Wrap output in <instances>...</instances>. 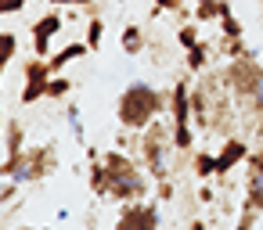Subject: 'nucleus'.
<instances>
[{"mask_svg": "<svg viewBox=\"0 0 263 230\" xmlns=\"http://www.w3.org/2000/svg\"><path fill=\"white\" fill-rule=\"evenodd\" d=\"M162 112H170V94L155 90L152 83L144 79H134L123 94H119V104H116V119L123 130H148L155 119H162Z\"/></svg>", "mask_w": 263, "mask_h": 230, "instance_id": "obj_1", "label": "nucleus"}, {"mask_svg": "<svg viewBox=\"0 0 263 230\" xmlns=\"http://www.w3.org/2000/svg\"><path fill=\"white\" fill-rule=\"evenodd\" d=\"M105 169H108V198L112 201H144L152 191V173L144 169V162H134L126 151L112 148L101 155Z\"/></svg>", "mask_w": 263, "mask_h": 230, "instance_id": "obj_2", "label": "nucleus"}, {"mask_svg": "<svg viewBox=\"0 0 263 230\" xmlns=\"http://www.w3.org/2000/svg\"><path fill=\"white\" fill-rule=\"evenodd\" d=\"M54 165H58L54 144H44V148H33V151H26L11 162H0V176H11L18 183H33V180H44Z\"/></svg>", "mask_w": 263, "mask_h": 230, "instance_id": "obj_3", "label": "nucleus"}, {"mask_svg": "<svg viewBox=\"0 0 263 230\" xmlns=\"http://www.w3.org/2000/svg\"><path fill=\"white\" fill-rule=\"evenodd\" d=\"M159 219L155 201H126L116 216V230H159Z\"/></svg>", "mask_w": 263, "mask_h": 230, "instance_id": "obj_4", "label": "nucleus"}, {"mask_svg": "<svg viewBox=\"0 0 263 230\" xmlns=\"http://www.w3.org/2000/svg\"><path fill=\"white\" fill-rule=\"evenodd\" d=\"M62 29H65V22H62L58 11H47L44 18H36L33 22V54L36 58H51V44H54V36Z\"/></svg>", "mask_w": 263, "mask_h": 230, "instance_id": "obj_5", "label": "nucleus"}, {"mask_svg": "<svg viewBox=\"0 0 263 230\" xmlns=\"http://www.w3.org/2000/svg\"><path fill=\"white\" fill-rule=\"evenodd\" d=\"M170 122H173V126H187V122H195L191 83H187V79H180V83L170 90Z\"/></svg>", "mask_w": 263, "mask_h": 230, "instance_id": "obj_6", "label": "nucleus"}, {"mask_svg": "<svg viewBox=\"0 0 263 230\" xmlns=\"http://www.w3.org/2000/svg\"><path fill=\"white\" fill-rule=\"evenodd\" d=\"M249 155H252V151H249V144H245L241 137H227V140L216 148V173L227 176V173H231L238 162H245Z\"/></svg>", "mask_w": 263, "mask_h": 230, "instance_id": "obj_7", "label": "nucleus"}, {"mask_svg": "<svg viewBox=\"0 0 263 230\" xmlns=\"http://www.w3.org/2000/svg\"><path fill=\"white\" fill-rule=\"evenodd\" d=\"M245 208L263 212V155H249V180H245Z\"/></svg>", "mask_w": 263, "mask_h": 230, "instance_id": "obj_8", "label": "nucleus"}, {"mask_svg": "<svg viewBox=\"0 0 263 230\" xmlns=\"http://www.w3.org/2000/svg\"><path fill=\"white\" fill-rule=\"evenodd\" d=\"M26 155V126L18 119H8L4 122V162Z\"/></svg>", "mask_w": 263, "mask_h": 230, "instance_id": "obj_9", "label": "nucleus"}, {"mask_svg": "<svg viewBox=\"0 0 263 230\" xmlns=\"http://www.w3.org/2000/svg\"><path fill=\"white\" fill-rule=\"evenodd\" d=\"M87 54H94V51L87 47V40H80V44H65L58 54H51V58H47V65H51V76H62V69H65L69 61H76V58H87Z\"/></svg>", "mask_w": 263, "mask_h": 230, "instance_id": "obj_10", "label": "nucleus"}, {"mask_svg": "<svg viewBox=\"0 0 263 230\" xmlns=\"http://www.w3.org/2000/svg\"><path fill=\"white\" fill-rule=\"evenodd\" d=\"M191 169H195V176L198 180H216L220 173H216V151H195L191 155Z\"/></svg>", "mask_w": 263, "mask_h": 230, "instance_id": "obj_11", "label": "nucleus"}, {"mask_svg": "<svg viewBox=\"0 0 263 230\" xmlns=\"http://www.w3.org/2000/svg\"><path fill=\"white\" fill-rule=\"evenodd\" d=\"M119 44H123V54L137 58V54L144 51V33H141V26H126L123 36H119Z\"/></svg>", "mask_w": 263, "mask_h": 230, "instance_id": "obj_12", "label": "nucleus"}, {"mask_svg": "<svg viewBox=\"0 0 263 230\" xmlns=\"http://www.w3.org/2000/svg\"><path fill=\"white\" fill-rule=\"evenodd\" d=\"M90 191L98 198H108V169L101 158H90Z\"/></svg>", "mask_w": 263, "mask_h": 230, "instance_id": "obj_13", "label": "nucleus"}, {"mask_svg": "<svg viewBox=\"0 0 263 230\" xmlns=\"http://www.w3.org/2000/svg\"><path fill=\"white\" fill-rule=\"evenodd\" d=\"M173 148H177L180 155L195 151V126H191V122H187V126H173Z\"/></svg>", "mask_w": 263, "mask_h": 230, "instance_id": "obj_14", "label": "nucleus"}, {"mask_svg": "<svg viewBox=\"0 0 263 230\" xmlns=\"http://www.w3.org/2000/svg\"><path fill=\"white\" fill-rule=\"evenodd\" d=\"M205 69H209V47L198 44L187 51V72H205Z\"/></svg>", "mask_w": 263, "mask_h": 230, "instance_id": "obj_15", "label": "nucleus"}, {"mask_svg": "<svg viewBox=\"0 0 263 230\" xmlns=\"http://www.w3.org/2000/svg\"><path fill=\"white\" fill-rule=\"evenodd\" d=\"M101 44H105V22L94 15V18L87 22V47H90V51H101Z\"/></svg>", "mask_w": 263, "mask_h": 230, "instance_id": "obj_16", "label": "nucleus"}, {"mask_svg": "<svg viewBox=\"0 0 263 230\" xmlns=\"http://www.w3.org/2000/svg\"><path fill=\"white\" fill-rule=\"evenodd\" d=\"M18 198V180H11V176H4L0 180V201H4V216H11V201Z\"/></svg>", "mask_w": 263, "mask_h": 230, "instance_id": "obj_17", "label": "nucleus"}, {"mask_svg": "<svg viewBox=\"0 0 263 230\" xmlns=\"http://www.w3.org/2000/svg\"><path fill=\"white\" fill-rule=\"evenodd\" d=\"M69 90H72V83H69L65 76H51V79H47V97H51V101H65Z\"/></svg>", "mask_w": 263, "mask_h": 230, "instance_id": "obj_18", "label": "nucleus"}, {"mask_svg": "<svg viewBox=\"0 0 263 230\" xmlns=\"http://www.w3.org/2000/svg\"><path fill=\"white\" fill-rule=\"evenodd\" d=\"M195 22H220V4L216 0H205V4H195Z\"/></svg>", "mask_w": 263, "mask_h": 230, "instance_id": "obj_19", "label": "nucleus"}, {"mask_svg": "<svg viewBox=\"0 0 263 230\" xmlns=\"http://www.w3.org/2000/svg\"><path fill=\"white\" fill-rule=\"evenodd\" d=\"M65 122H69L72 137L83 144V140H87V133H83V119H80V108H76V104H69V108H65Z\"/></svg>", "mask_w": 263, "mask_h": 230, "instance_id": "obj_20", "label": "nucleus"}, {"mask_svg": "<svg viewBox=\"0 0 263 230\" xmlns=\"http://www.w3.org/2000/svg\"><path fill=\"white\" fill-rule=\"evenodd\" d=\"M220 33H223V40H241V22L234 18V15H227V18H220Z\"/></svg>", "mask_w": 263, "mask_h": 230, "instance_id": "obj_21", "label": "nucleus"}, {"mask_svg": "<svg viewBox=\"0 0 263 230\" xmlns=\"http://www.w3.org/2000/svg\"><path fill=\"white\" fill-rule=\"evenodd\" d=\"M40 97H47V83H26L22 87V104H36Z\"/></svg>", "mask_w": 263, "mask_h": 230, "instance_id": "obj_22", "label": "nucleus"}, {"mask_svg": "<svg viewBox=\"0 0 263 230\" xmlns=\"http://www.w3.org/2000/svg\"><path fill=\"white\" fill-rule=\"evenodd\" d=\"M177 40H180V47H184V51H191V47H198V44H202L195 26H180V29H177Z\"/></svg>", "mask_w": 263, "mask_h": 230, "instance_id": "obj_23", "label": "nucleus"}, {"mask_svg": "<svg viewBox=\"0 0 263 230\" xmlns=\"http://www.w3.org/2000/svg\"><path fill=\"white\" fill-rule=\"evenodd\" d=\"M0 51H4V65L15 61V54H18V36H15V33H4V36H0Z\"/></svg>", "mask_w": 263, "mask_h": 230, "instance_id": "obj_24", "label": "nucleus"}, {"mask_svg": "<svg viewBox=\"0 0 263 230\" xmlns=\"http://www.w3.org/2000/svg\"><path fill=\"white\" fill-rule=\"evenodd\" d=\"M256 216H259L256 208H245L241 205V216H238V226L234 230H256Z\"/></svg>", "mask_w": 263, "mask_h": 230, "instance_id": "obj_25", "label": "nucleus"}, {"mask_svg": "<svg viewBox=\"0 0 263 230\" xmlns=\"http://www.w3.org/2000/svg\"><path fill=\"white\" fill-rule=\"evenodd\" d=\"M155 191H159V201H173V183L170 180H155Z\"/></svg>", "mask_w": 263, "mask_h": 230, "instance_id": "obj_26", "label": "nucleus"}, {"mask_svg": "<svg viewBox=\"0 0 263 230\" xmlns=\"http://www.w3.org/2000/svg\"><path fill=\"white\" fill-rule=\"evenodd\" d=\"M29 4V0H0V11H4V15H15V11H22Z\"/></svg>", "mask_w": 263, "mask_h": 230, "instance_id": "obj_27", "label": "nucleus"}, {"mask_svg": "<svg viewBox=\"0 0 263 230\" xmlns=\"http://www.w3.org/2000/svg\"><path fill=\"white\" fill-rule=\"evenodd\" d=\"M180 4H184V0H155L159 11H180Z\"/></svg>", "mask_w": 263, "mask_h": 230, "instance_id": "obj_28", "label": "nucleus"}, {"mask_svg": "<svg viewBox=\"0 0 263 230\" xmlns=\"http://www.w3.org/2000/svg\"><path fill=\"white\" fill-rule=\"evenodd\" d=\"M198 198H202V201H213V187L202 183V187H198Z\"/></svg>", "mask_w": 263, "mask_h": 230, "instance_id": "obj_29", "label": "nucleus"}, {"mask_svg": "<svg viewBox=\"0 0 263 230\" xmlns=\"http://www.w3.org/2000/svg\"><path fill=\"white\" fill-rule=\"evenodd\" d=\"M187 230H209V226H205L202 219H191V223H187Z\"/></svg>", "mask_w": 263, "mask_h": 230, "instance_id": "obj_30", "label": "nucleus"}, {"mask_svg": "<svg viewBox=\"0 0 263 230\" xmlns=\"http://www.w3.org/2000/svg\"><path fill=\"white\" fill-rule=\"evenodd\" d=\"M195 4H205V0H195Z\"/></svg>", "mask_w": 263, "mask_h": 230, "instance_id": "obj_31", "label": "nucleus"}, {"mask_svg": "<svg viewBox=\"0 0 263 230\" xmlns=\"http://www.w3.org/2000/svg\"><path fill=\"white\" fill-rule=\"evenodd\" d=\"M40 230H51V226H40Z\"/></svg>", "mask_w": 263, "mask_h": 230, "instance_id": "obj_32", "label": "nucleus"}, {"mask_svg": "<svg viewBox=\"0 0 263 230\" xmlns=\"http://www.w3.org/2000/svg\"><path fill=\"white\" fill-rule=\"evenodd\" d=\"M259 155H263V148H259Z\"/></svg>", "mask_w": 263, "mask_h": 230, "instance_id": "obj_33", "label": "nucleus"}, {"mask_svg": "<svg viewBox=\"0 0 263 230\" xmlns=\"http://www.w3.org/2000/svg\"><path fill=\"white\" fill-rule=\"evenodd\" d=\"M259 230H263V226H259Z\"/></svg>", "mask_w": 263, "mask_h": 230, "instance_id": "obj_34", "label": "nucleus"}]
</instances>
